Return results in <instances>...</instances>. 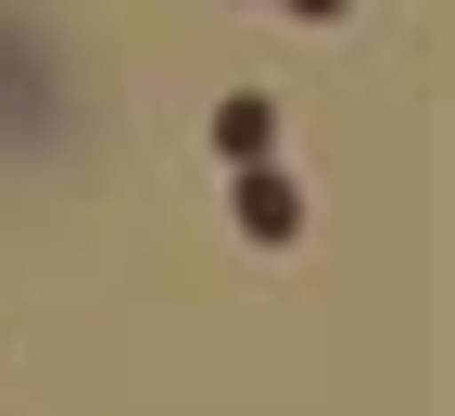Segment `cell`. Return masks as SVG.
Here are the masks:
<instances>
[{"instance_id": "obj_1", "label": "cell", "mask_w": 455, "mask_h": 416, "mask_svg": "<svg viewBox=\"0 0 455 416\" xmlns=\"http://www.w3.org/2000/svg\"><path fill=\"white\" fill-rule=\"evenodd\" d=\"M241 240H304V190H291V177H278V164H241Z\"/></svg>"}, {"instance_id": "obj_2", "label": "cell", "mask_w": 455, "mask_h": 416, "mask_svg": "<svg viewBox=\"0 0 455 416\" xmlns=\"http://www.w3.org/2000/svg\"><path fill=\"white\" fill-rule=\"evenodd\" d=\"M215 139H228V152H241V164H253V152L278 139V114H266V101H228V114H215Z\"/></svg>"}]
</instances>
